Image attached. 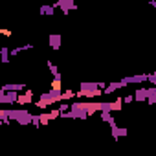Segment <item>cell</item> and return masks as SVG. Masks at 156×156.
Listing matches in <instances>:
<instances>
[{
  "instance_id": "3957f363",
  "label": "cell",
  "mask_w": 156,
  "mask_h": 156,
  "mask_svg": "<svg viewBox=\"0 0 156 156\" xmlns=\"http://www.w3.org/2000/svg\"><path fill=\"white\" fill-rule=\"evenodd\" d=\"M19 94L17 92H6V94H0V105H15L17 103Z\"/></svg>"
},
{
  "instance_id": "9c48e42d",
  "label": "cell",
  "mask_w": 156,
  "mask_h": 156,
  "mask_svg": "<svg viewBox=\"0 0 156 156\" xmlns=\"http://www.w3.org/2000/svg\"><path fill=\"white\" fill-rule=\"evenodd\" d=\"M119 88H123L119 81H116V83H107V88L103 90V94L108 96V94H112V92H116V90H119Z\"/></svg>"
},
{
  "instance_id": "e0dca14e",
  "label": "cell",
  "mask_w": 156,
  "mask_h": 156,
  "mask_svg": "<svg viewBox=\"0 0 156 156\" xmlns=\"http://www.w3.org/2000/svg\"><path fill=\"white\" fill-rule=\"evenodd\" d=\"M37 116H39V123H41V125H48V123L51 121L48 112H41V114H37Z\"/></svg>"
},
{
  "instance_id": "30bf717a",
  "label": "cell",
  "mask_w": 156,
  "mask_h": 156,
  "mask_svg": "<svg viewBox=\"0 0 156 156\" xmlns=\"http://www.w3.org/2000/svg\"><path fill=\"white\" fill-rule=\"evenodd\" d=\"M145 103L147 105H154L156 103V88L154 87L147 88V99H145Z\"/></svg>"
},
{
  "instance_id": "5b68a950",
  "label": "cell",
  "mask_w": 156,
  "mask_h": 156,
  "mask_svg": "<svg viewBox=\"0 0 156 156\" xmlns=\"http://www.w3.org/2000/svg\"><path fill=\"white\" fill-rule=\"evenodd\" d=\"M17 103H19V105H22V107H24V105H30V103H33V90H30V88H28L24 94H19V98H17Z\"/></svg>"
},
{
  "instance_id": "d6986e66",
  "label": "cell",
  "mask_w": 156,
  "mask_h": 156,
  "mask_svg": "<svg viewBox=\"0 0 156 156\" xmlns=\"http://www.w3.org/2000/svg\"><path fill=\"white\" fill-rule=\"evenodd\" d=\"M48 114H50V119H57V118H61V112H59L57 108H51Z\"/></svg>"
},
{
  "instance_id": "4fadbf2b",
  "label": "cell",
  "mask_w": 156,
  "mask_h": 156,
  "mask_svg": "<svg viewBox=\"0 0 156 156\" xmlns=\"http://www.w3.org/2000/svg\"><path fill=\"white\" fill-rule=\"evenodd\" d=\"M99 116H101V119H103L105 123H108L110 127H114V125H116V119L112 118V112H99Z\"/></svg>"
},
{
  "instance_id": "ba28073f",
  "label": "cell",
  "mask_w": 156,
  "mask_h": 156,
  "mask_svg": "<svg viewBox=\"0 0 156 156\" xmlns=\"http://www.w3.org/2000/svg\"><path fill=\"white\" fill-rule=\"evenodd\" d=\"M110 132H112V138H114V140H118V138H121V136H127V129H125V127H118V125L110 127Z\"/></svg>"
},
{
  "instance_id": "8fae6325",
  "label": "cell",
  "mask_w": 156,
  "mask_h": 156,
  "mask_svg": "<svg viewBox=\"0 0 156 156\" xmlns=\"http://www.w3.org/2000/svg\"><path fill=\"white\" fill-rule=\"evenodd\" d=\"M46 66H48V70H50V73L53 75V79H61V73H59V68H57V66H55V64H53V62H51L50 59L46 61Z\"/></svg>"
},
{
  "instance_id": "52a82bcc",
  "label": "cell",
  "mask_w": 156,
  "mask_h": 156,
  "mask_svg": "<svg viewBox=\"0 0 156 156\" xmlns=\"http://www.w3.org/2000/svg\"><path fill=\"white\" fill-rule=\"evenodd\" d=\"M48 41H50V46H51L53 50H59V48H61V41H62V39H61L59 33H51V35L48 37Z\"/></svg>"
},
{
  "instance_id": "603a6c76",
  "label": "cell",
  "mask_w": 156,
  "mask_h": 156,
  "mask_svg": "<svg viewBox=\"0 0 156 156\" xmlns=\"http://www.w3.org/2000/svg\"><path fill=\"white\" fill-rule=\"evenodd\" d=\"M0 33H2V35H6V37H11L13 33H11V30L8 31V30H0Z\"/></svg>"
},
{
  "instance_id": "6da1fadb",
  "label": "cell",
  "mask_w": 156,
  "mask_h": 156,
  "mask_svg": "<svg viewBox=\"0 0 156 156\" xmlns=\"http://www.w3.org/2000/svg\"><path fill=\"white\" fill-rule=\"evenodd\" d=\"M26 90H28V87L24 83H6V85L0 87V94H6V92H17V94H20V92H26Z\"/></svg>"
},
{
  "instance_id": "8992f818",
  "label": "cell",
  "mask_w": 156,
  "mask_h": 156,
  "mask_svg": "<svg viewBox=\"0 0 156 156\" xmlns=\"http://www.w3.org/2000/svg\"><path fill=\"white\" fill-rule=\"evenodd\" d=\"M132 98H134L136 103H145V99H147V88H136V92L132 94Z\"/></svg>"
},
{
  "instance_id": "2e32d148",
  "label": "cell",
  "mask_w": 156,
  "mask_h": 156,
  "mask_svg": "<svg viewBox=\"0 0 156 156\" xmlns=\"http://www.w3.org/2000/svg\"><path fill=\"white\" fill-rule=\"evenodd\" d=\"M39 13L41 15H53L55 13V6H41L39 8Z\"/></svg>"
},
{
  "instance_id": "9a60e30c",
  "label": "cell",
  "mask_w": 156,
  "mask_h": 156,
  "mask_svg": "<svg viewBox=\"0 0 156 156\" xmlns=\"http://www.w3.org/2000/svg\"><path fill=\"white\" fill-rule=\"evenodd\" d=\"M26 50H33V44H24V46H19V48H13L11 51H9V55H19L20 51H26Z\"/></svg>"
},
{
  "instance_id": "277c9868",
  "label": "cell",
  "mask_w": 156,
  "mask_h": 156,
  "mask_svg": "<svg viewBox=\"0 0 156 156\" xmlns=\"http://www.w3.org/2000/svg\"><path fill=\"white\" fill-rule=\"evenodd\" d=\"M53 6H55V8H61V9H62V15H68L70 9H77V6H75L73 0H59V2L53 4Z\"/></svg>"
},
{
  "instance_id": "7c38bea8",
  "label": "cell",
  "mask_w": 156,
  "mask_h": 156,
  "mask_svg": "<svg viewBox=\"0 0 156 156\" xmlns=\"http://www.w3.org/2000/svg\"><path fill=\"white\" fill-rule=\"evenodd\" d=\"M0 62H2V64H8L9 62V48L8 46L0 48Z\"/></svg>"
},
{
  "instance_id": "44dd1931",
  "label": "cell",
  "mask_w": 156,
  "mask_h": 156,
  "mask_svg": "<svg viewBox=\"0 0 156 156\" xmlns=\"http://www.w3.org/2000/svg\"><path fill=\"white\" fill-rule=\"evenodd\" d=\"M121 101H123V103H132V101H134V98H132V94H130V96H125V98H121Z\"/></svg>"
},
{
  "instance_id": "7a4b0ae2",
  "label": "cell",
  "mask_w": 156,
  "mask_h": 156,
  "mask_svg": "<svg viewBox=\"0 0 156 156\" xmlns=\"http://www.w3.org/2000/svg\"><path fill=\"white\" fill-rule=\"evenodd\" d=\"M147 81V73H136V75H127L119 81L121 87H127V85H134V83H145Z\"/></svg>"
},
{
  "instance_id": "7402d4cb",
  "label": "cell",
  "mask_w": 156,
  "mask_h": 156,
  "mask_svg": "<svg viewBox=\"0 0 156 156\" xmlns=\"http://www.w3.org/2000/svg\"><path fill=\"white\" fill-rule=\"evenodd\" d=\"M31 125L33 127H39L41 123H39V116H31Z\"/></svg>"
},
{
  "instance_id": "ffe728a7",
  "label": "cell",
  "mask_w": 156,
  "mask_h": 156,
  "mask_svg": "<svg viewBox=\"0 0 156 156\" xmlns=\"http://www.w3.org/2000/svg\"><path fill=\"white\" fill-rule=\"evenodd\" d=\"M147 81H149L152 87H156V73H147Z\"/></svg>"
},
{
  "instance_id": "5bb4252c",
  "label": "cell",
  "mask_w": 156,
  "mask_h": 156,
  "mask_svg": "<svg viewBox=\"0 0 156 156\" xmlns=\"http://www.w3.org/2000/svg\"><path fill=\"white\" fill-rule=\"evenodd\" d=\"M73 98H75V92H73V90H70V88L61 92V103H62V101L66 103V101H70V99H73Z\"/></svg>"
},
{
  "instance_id": "ac0fdd59",
  "label": "cell",
  "mask_w": 156,
  "mask_h": 156,
  "mask_svg": "<svg viewBox=\"0 0 156 156\" xmlns=\"http://www.w3.org/2000/svg\"><path fill=\"white\" fill-rule=\"evenodd\" d=\"M57 110L61 112V116H62V114H66V112L70 110V103H64V101H62V103H59V107H57Z\"/></svg>"
}]
</instances>
